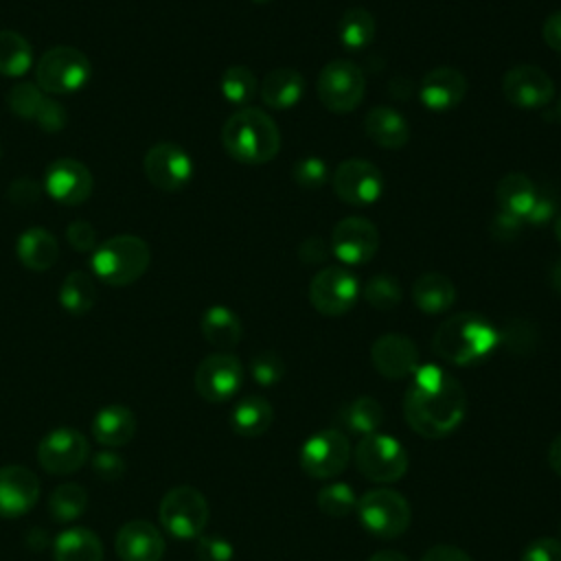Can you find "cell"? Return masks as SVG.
Wrapping results in <instances>:
<instances>
[{
  "label": "cell",
  "mask_w": 561,
  "mask_h": 561,
  "mask_svg": "<svg viewBox=\"0 0 561 561\" xmlns=\"http://www.w3.org/2000/svg\"><path fill=\"white\" fill-rule=\"evenodd\" d=\"M412 300L427 316L445 313L456 302V285L440 272H423L412 285Z\"/></svg>",
  "instance_id": "cell-28"
},
{
  "label": "cell",
  "mask_w": 561,
  "mask_h": 561,
  "mask_svg": "<svg viewBox=\"0 0 561 561\" xmlns=\"http://www.w3.org/2000/svg\"><path fill=\"white\" fill-rule=\"evenodd\" d=\"M318 508L329 517H346L357 506V495L351 484L346 482H333L320 489L318 493Z\"/></svg>",
  "instance_id": "cell-40"
},
{
  "label": "cell",
  "mask_w": 561,
  "mask_h": 561,
  "mask_svg": "<svg viewBox=\"0 0 561 561\" xmlns=\"http://www.w3.org/2000/svg\"><path fill=\"white\" fill-rule=\"evenodd\" d=\"M136 414L123 403L103 405L92 419V436L99 445L114 449L127 445L136 434Z\"/></svg>",
  "instance_id": "cell-25"
},
{
  "label": "cell",
  "mask_w": 561,
  "mask_h": 561,
  "mask_svg": "<svg viewBox=\"0 0 561 561\" xmlns=\"http://www.w3.org/2000/svg\"><path fill=\"white\" fill-rule=\"evenodd\" d=\"M362 294H364V300L379 311L394 309L403 296L399 280L390 274H375L373 278H368Z\"/></svg>",
  "instance_id": "cell-39"
},
{
  "label": "cell",
  "mask_w": 561,
  "mask_h": 561,
  "mask_svg": "<svg viewBox=\"0 0 561 561\" xmlns=\"http://www.w3.org/2000/svg\"><path fill=\"white\" fill-rule=\"evenodd\" d=\"M202 335L219 351H230L241 342L243 324L239 316L226 305H210L199 320Z\"/></svg>",
  "instance_id": "cell-30"
},
{
  "label": "cell",
  "mask_w": 561,
  "mask_h": 561,
  "mask_svg": "<svg viewBox=\"0 0 561 561\" xmlns=\"http://www.w3.org/2000/svg\"><path fill=\"white\" fill-rule=\"evenodd\" d=\"M467 394L460 381L436 364H423L412 373L403 394V416L423 438H443L465 419Z\"/></svg>",
  "instance_id": "cell-1"
},
{
  "label": "cell",
  "mask_w": 561,
  "mask_h": 561,
  "mask_svg": "<svg viewBox=\"0 0 561 561\" xmlns=\"http://www.w3.org/2000/svg\"><path fill=\"white\" fill-rule=\"evenodd\" d=\"M368 561H410V559L399 550H379V552L370 554Z\"/></svg>",
  "instance_id": "cell-54"
},
{
  "label": "cell",
  "mask_w": 561,
  "mask_h": 561,
  "mask_svg": "<svg viewBox=\"0 0 561 561\" xmlns=\"http://www.w3.org/2000/svg\"><path fill=\"white\" fill-rule=\"evenodd\" d=\"M274 421V408L265 397L250 394L234 403L230 412V427L243 438H256L270 430Z\"/></svg>",
  "instance_id": "cell-31"
},
{
  "label": "cell",
  "mask_w": 561,
  "mask_h": 561,
  "mask_svg": "<svg viewBox=\"0 0 561 561\" xmlns=\"http://www.w3.org/2000/svg\"><path fill=\"white\" fill-rule=\"evenodd\" d=\"M331 186L344 204L370 206L383 193V175L373 162L364 158H348L335 167Z\"/></svg>",
  "instance_id": "cell-14"
},
{
  "label": "cell",
  "mask_w": 561,
  "mask_h": 561,
  "mask_svg": "<svg viewBox=\"0 0 561 561\" xmlns=\"http://www.w3.org/2000/svg\"><path fill=\"white\" fill-rule=\"evenodd\" d=\"M195 557L197 561H232L234 548L219 535H199L195 539Z\"/></svg>",
  "instance_id": "cell-44"
},
{
  "label": "cell",
  "mask_w": 561,
  "mask_h": 561,
  "mask_svg": "<svg viewBox=\"0 0 561 561\" xmlns=\"http://www.w3.org/2000/svg\"><path fill=\"white\" fill-rule=\"evenodd\" d=\"M160 524L175 539H197L210 517L204 493L195 486L180 484L169 489L160 500Z\"/></svg>",
  "instance_id": "cell-6"
},
{
  "label": "cell",
  "mask_w": 561,
  "mask_h": 561,
  "mask_svg": "<svg viewBox=\"0 0 561 561\" xmlns=\"http://www.w3.org/2000/svg\"><path fill=\"white\" fill-rule=\"evenodd\" d=\"M548 465L561 478V434L554 436V440L548 447Z\"/></svg>",
  "instance_id": "cell-53"
},
{
  "label": "cell",
  "mask_w": 561,
  "mask_h": 561,
  "mask_svg": "<svg viewBox=\"0 0 561 561\" xmlns=\"http://www.w3.org/2000/svg\"><path fill=\"white\" fill-rule=\"evenodd\" d=\"M44 193L64 206H79L92 195V173L75 158H57L44 173Z\"/></svg>",
  "instance_id": "cell-19"
},
{
  "label": "cell",
  "mask_w": 561,
  "mask_h": 561,
  "mask_svg": "<svg viewBox=\"0 0 561 561\" xmlns=\"http://www.w3.org/2000/svg\"><path fill=\"white\" fill-rule=\"evenodd\" d=\"M39 497V480L24 465L0 467V517L26 515Z\"/></svg>",
  "instance_id": "cell-21"
},
{
  "label": "cell",
  "mask_w": 561,
  "mask_h": 561,
  "mask_svg": "<svg viewBox=\"0 0 561 561\" xmlns=\"http://www.w3.org/2000/svg\"><path fill=\"white\" fill-rule=\"evenodd\" d=\"M537 186L533 180L524 173L511 171L504 178H500L495 186V202H497V213H504L508 217H515L526 224V217L535 204L537 197Z\"/></svg>",
  "instance_id": "cell-26"
},
{
  "label": "cell",
  "mask_w": 561,
  "mask_h": 561,
  "mask_svg": "<svg viewBox=\"0 0 561 561\" xmlns=\"http://www.w3.org/2000/svg\"><path fill=\"white\" fill-rule=\"evenodd\" d=\"M320 103L333 114H348L359 107L366 79L357 64L348 59H331L322 66L318 81H316Z\"/></svg>",
  "instance_id": "cell-9"
},
{
  "label": "cell",
  "mask_w": 561,
  "mask_h": 561,
  "mask_svg": "<svg viewBox=\"0 0 561 561\" xmlns=\"http://www.w3.org/2000/svg\"><path fill=\"white\" fill-rule=\"evenodd\" d=\"M364 131L377 147L388 151L403 149L410 140V125L405 116L388 105L373 107L364 116Z\"/></svg>",
  "instance_id": "cell-24"
},
{
  "label": "cell",
  "mask_w": 561,
  "mask_h": 561,
  "mask_svg": "<svg viewBox=\"0 0 561 561\" xmlns=\"http://www.w3.org/2000/svg\"><path fill=\"white\" fill-rule=\"evenodd\" d=\"M541 35H543V42H546L552 50L561 53V11H554V13H550V15L546 18L543 28H541Z\"/></svg>",
  "instance_id": "cell-52"
},
{
  "label": "cell",
  "mask_w": 561,
  "mask_h": 561,
  "mask_svg": "<svg viewBox=\"0 0 561 561\" xmlns=\"http://www.w3.org/2000/svg\"><path fill=\"white\" fill-rule=\"evenodd\" d=\"M559 535H561V524H559Z\"/></svg>",
  "instance_id": "cell-59"
},
{
  "label": "cell",
  "mask_w": 561,
  "mask_h": 561,
  "mask_svg": "<svg viewBox=\"0 0 561 561\" xmlns=\"http://www.w3.org/2000/svg\"><path fill=\"white\" fill-rule=\"evenodd\" d=\"M15 254L26 270L46 272L59 259V243L46 228H26L15 241Z\"/></svg>",
  "instance_id": "cell-29"
},
{
  "label": "cell",
  "mask_w": 561,
  "mask_h": 561,
  "mask_svg": "<svg viewBox=\"0 0 561 561\" xmlns=\"http://www.w3.org/2000/svg\"><path fill=\"white\" fill-rule=\"evenodd\" d=\"M504 99L519 110H539L554 96L550 75L533 64H517L502 77Z\"/></svg>",
  "instance_id": "cell-18"
},
{
  "label": "cell",
  "mask_w": 561,
  "mask_h": 561,
  "mask_svg": "<svg viewBox=\"0 0 561 561\" xmlns=\"http://www.w3.org/2000/svg\"><path fill=\"white\" fill-rule=\"evenodd\" d=\"M554 237H557V241H559V245H561V210H559V215L554 217Z\"/></svg>",
  "instance_id": "cell-56"
},
{
  "label": "cell",
  "mask_w": 561,
  "mask_h": 561,
  "mask_svg": "<svg viewBox=\"0 0 561 561\" xmlns=\"http://www.w3.org/2000/svg\"><path fill=\"white\" fill-rule=\"evenodd\" d=\"M359 298V278L344 265H327L309 283L311 307L329 318L344 316Z\"/></svg>",
  "instance_id": "cell-10"
},
{
  "label": "cell",
  "mask_w": 561,
  "mask_h": 561,
  "mask_svg": "<svg viewBox=\"0 0 561 561\" xmlns=\"http://www.w3.org/2000/svg\"><path fill=\"white\" fill-rule=\"evenodd\" d=\"M55 561H103V543L96 533L83 526H70L55 537Z\"/></svg>",
  "instance_id": "cell-32"
},
{
  "label": "cell",
  "mask_w": 561,
  "mask_h": 561,
  "mask_svg": "<svg viewBox=\"0 0 561 561\" xmlns=\"http://www.w3.org/2000/svg\"><path fill=\"white\" fill-rule=\"evenodd\" d=\"M359 524L375 537L392 539L408 530L412 522L410 502L394 489H370L355 506Z\"/></svg>",
  "instance_id": "cell-7"
},
{
  "label": "cell",
  "mask_w": 561,
  "mask_h": 561,
  "mask_svg": "<svg viewBox=\"0 0 561 561\" xmlns=\"http://www.w3.org/2000/svg\"><path fill=\"white\" fill-rule=\"evenodd\" d=\"M467 96V77L451 66H438L423 75L419 99L430 112H449Z\"/></svg>",
  "instance_id": "cell-22"
},
{
  "label": "cell",
  "mask_w": 561,
  "mask_h": 561,
  "mask_svg": "<svg viewBox=\"0 0 561 561\" xmlns=\"http://www.w3.org/2000/svg\"><path fill=\"white\" fill-rule=\"evenodd\" d=\"M114 548L121 561H160L164 554V537L147 519H131L116 533Z\"/></svg>",
  "instance_id": "cell-23"
},
{
  "label": "cell",
  "mask_w": 561,
  "mask_h": 561,
  "mask_svg": "<svg viewBox=\"0 0 561 561\" xmlns=\"http://www.w3.org/2000/svg\"><path fill=\"white\" fill-rule=\"evenodd\" d=\"M219 92L228 103L245 107L259 92L256 75L241 64L228 66L219 79Z\"/></svg>",
  "instance_id": "cell-37"
},
{
  "label": "cell",
  "mask_w": 561,
  "mask_h": 561,
  "mask_svg": "<svg viewBox=\"0 0 561 561\" xmlns=\"http://www.w3.org/2000/svg\"><path fill=\"white\" fill-rule=\"evenodd\" d=\"M331 254L344 265H364L373 261L379 250V230L366 217H344L333 226Z\"/></svg>",
  "instance_id": "cell-16"
},
{
  "label": "cell",
  "mask_w": 561,
  "mask_h": 561,
  "mask_svg": "<svg viewBox=\"0 0 561 561\" xmlns=\"http://www.w3.org/2000/svg\"><path fill=\"white\" fill-rule=\"evenodd\" d=\"M252 2H259V4H263V2H272V0H252Z\"/></svg>",
  "instance_id": "cell-58"
},
{
  "label": "cell",
  "mask_w": 561,
  "mask_h": 561,
  "mask_svg": "<svg viewBox=\"0 0 561 561\" xmlns=\"http://www.w3.org/2000/svg\"><path fill=\"white\" fill-rule=\"evenodd\" d=\"M557 116H559V121H561V96H559V103H557Z\"/></svg>",
  "instance_id": "cell-57"
},
{
  "label": "cell",
  "mask_w": 561,
  "mask_h": 561,
  "mask_svg": "<svg viewBox=\"0 0 561 561\" xmlns=\"http://www.w3.org/2000/svg\"><path fill=\"white\" fill-rule=\"evenodd\" d=\"M261 101L272 110H289L305 94V77L296 68H274L259 85Z\"/></svg>",
  "instance_id": "cell-27"
},
{
  "label": "cell",
  "mask_w": 561,
  "mask_h": 561,
  "mask_svg": "<svg viewBox=\"0 0 561 561\" xmlns=\"http://www.w3.org/2000/svg\"><path fill=\"white\" fill-rule=\"evenodd\" d=\"M550 283H552V287L561 294V261L554 263V267H552V272H550Z\"/></svg>",
  "instance_id": "cell-55"
},
{
  "label": "cell",
  "mask_w": 561,
  "mask_h": 561,
  "mask_svg": "<svg viewBox=\"0 0 561 561\" xmlns=\"http://www.w3.org/2000/svg\"><path fill=\"white\" fill-rule=\"evenodd\" d=\"M221 145L232 160L259 167L278 156L280 131L276 121L265 110L245 105L230 114L224 123Z\"/></svg>",
  "instance_id": "cell-3"
},
{
  "label": "cell",
  "mask_w": 561,
  "mask_h": 561,
  "mask_svg": "<svg viewBox=\"0 0 561 561\" xmlns=\"http://www.w3.org/2000/svg\"><path fill=\"white\" fill-rule=\"evenodd\" d=\"M557 215H559V210H557L554 195H550L548 191H537V197H535V204H533V208L526 217V224L543 226V224L552 221Z\"/></svg>",
  "instance_id": "cell-48"
},
{
  "label": "cell",
  "mask_w": 561,
  "mask_h": 561,
  "mask_svg": "<svg viewBox=\"0 0 561 561\" xmlns=\"http://www.w3.org/2000/svg\"><path fill=\"white\" fill-rule=\"evenodd\" d=\"M243 383V364L228 351L206 355L193 375L195 392L208 403H224L232 399Z\"/></svg>",
  "instance_id": "cell-11"
},
{
  "label": "cell",
  "mask_w": 561,
  "mask_h": 561,
  "mask_svg": "<svg viewBox=\"0 0 561 561\" xmlns=\"http://www.w3.org/2000/svg\"><path fill=\"white\" fill-rule=\"evenodd\" d=\"M519 561H561V539L537 537L522 550Z\"/></svg>",
  "instance_id": "cell-45"
},
{
  "label": "cell",
  "mask_w": 561,
  "mask_h": 561,
  "mask_svg": "<svg viewBox=\"0 0 561 561\" xmlns=\"http://www.w3.org/2000/svg\"><path fill=\"white\" fill-rule=\"evenodd\" d=\"M151 263V250L136 234H114L90 254V272L110 287L136 283Z\"/></svg>",
  "instance_id": "cell-4"
},
{
  "label": "cell",
  "mask_w": 561,
  "mask_h": 561,
  "mask_svg": "<svg viewBox=\"0 0 561 561\" xmlns=\"http://www.w3.org/2000/svg\"><path fill=\"white\" fill-rule=\"evenodd\" d=\"M421 561H473L462 548L451 546V543H436L432 546Z\"/></svg>",
  "instance_id": "cell-50"
},
{
  "label": "cell",
  "mask_w": 561,
  "mask_h": 561,
  "mask_svg": "<svg viewBox=\"0 0 561 561\" xmlns=\"http://www.w3.org/2000/svg\"><path fill=\"white\" fill-rule=\"evenodd\" d=\"M327 252H329L327 243L320 237H307L298 250V254L305 263H322L329 256Z\"/></svg>",
  "instance_id": "cell-51"
},
{
  "label": "cell",
  "mask_w": 561,
  "mask_h": 561,
  "mask_svg": "<svg viewBox=\"0 0 561 561\" xmlns=\"http://www.w3.org/2000/svg\"><path fill=\"white\" fill-rule=\"evenodd\" d=\"M522 228H524V221L508 217L504 213H495L491 219V234L495 239H513L522 232Z\"/></svg>",
  "instance_id": "cell-49"
},
{
  "label": "cell",
  "mask_w": 561,
  "mask_h": 561,
  "mask_svg": "<svg viewBox=\"0 0 561 561\" xmlns=\"http://www.w3.org/2000/svg\"><path fill=\"white\" fill-rule=\"evenodd\" d=\"M370 362L386 379H405L419 368V348L403 333H383L370 346Z\"/></svg>",
  "instance_id": "cell-20"
},
{
  "label": "cell",
  "mask_w": 561,
  "mask_h": 561,
  "mask_svg": "<svg viewBox=\"0 0 561 561\" xmlns=\"http://www.w3.org/2000/svg\"><path fill=\"white\" fill-rule=\"evenodd\" d=\"M355 465L366 480L390 484L405 476L408 451L390 434H366L355 445Z\"/></svg>",
  "instance_id": "cell-8"
},
{
  "label": "cell",
  "mask_w": 561,
  "mask_h": 561,
  "mask_svg": "<svg viewBox=\"0 0 561 561\" xmlns=\"http://www.w3.org/2000/svg\"><path fill=\"white\" fill-rule=\"evenodd\" d=\"M348 460L351 443L342 430H320L300 447V469L316 480L340 476Z\"/></svg>",
  "instance_id": "cell-12"
},
{
  "label": "cell",
  "mask_w": 561,
  "mask_h": 561,
  "mask_svg": "<svg viewBox=\"0 0 561 561\" xmlns=\"http://www.w3.org/2000/svg\"><path fill=\"white\" fill-rule=\"evenodd\" d=\"M90 456L88 438L75 427H55L37 445V462L50 476L79 471Z\"/></svg>",
  "instance_id": "cell-13"
},
{
  "label": "cell",
  "mask_w": 561,
  "mask_h": 561,
  "mask_svg": "<svg viewBox=\"0 0 561 561\" xmlns=\"http://www.w3.org/2000/svg\"><path fill=\"white\" fill-rule=\"evenodd\" d=\"M66 237H68V243L77 250V252H94L96 245H99V239H96V228L90 224V221H83V219H77L72 221L68 228H66Z\"/></svg>",
  "instance_id": "cell-47"
},
{
  "label": "cell",
  "mask_w": 561,
  "mask_h": 561,
  "mask_svg": "<svg viewBox=\"0 0 561 561\" xmlns=\"http://www.w3.org/2000/svg\"><path fill=\"white\" fill-rule=\"evenodd\" d=\"M90 465H92L94 476H96L99 480H105V482H116V480H121V478L125 476V471H127L125 458H123L118 451L107 449V447L101 449V451H96V454L92 456Z\"/></svg>",
  "instance_id": "cell-43"
},
{
  "label": "cell",
  "mask_w": 561,
  "mask_h": 561,
  "mask_svg": "<svg viewBox=\"0 0 561 561\" xmlns=\"http://www.w3.org/2000/svg\"><path fill=\"white\" fill-rule=\"evenodd\" d=\"M48 508L55 522H61V524L75 522L88 508V493L81 484H75V482L59 484L53 489L48 497Z\"/></svg>",
  "instance_id": "cell-38"
},
{
  "label": "cell",
  "mask_w": 561,
  "mask_h": 561,
  "mask_svg": "<svg viewBox=\"0 0 561 561\" xmlns=\"http://www.w3.org/2000/svg\"><path fill=\"white\" fill-rule=\"evenodd\" d=\"M375 35H377V22L368 9L351 7L342 13L340 26H337V37L344 48L362 50L373 44Z\"/></svg>",
  "instance_id": "cell-35"
},
{
  "label": "cell",
  "mask_w": 561,
  "mask_h": 561,
  "mask_svg": "<svg viewBox=\"0 0 561 561\" xmlns=\"http://www.w3.org/2000/svg\"><path fill=\"white\" fill-rule=\"evenodd\" d=\"M145 175L147 180L167 193L182 191L195 173L193 158L188 151L175 142H156L147 149L145 160Z\"/></svg>",
  "instance_id": "cell-15"
},
{
  "label": "cell",
  "mask_w": 561,
  "mask_h": 561,
  "mask_svg": "<svg viewBox=\"0 0 561 561\" xmlns=\"http://www.w3.org/2000/svg\"><path fill=\"white\" fill-rule=\"evenodd\" d=\"M94 302H96V285L92 274L83 270H75L61 280L59 305L64 307V311L72 316H83L94 307Z\"/></svg>",
  "instance_id": "cell-33"
},
{
  "label": "cell",
  "mask_w": 561,
  "mask_h": 561,
  "mask_svg": "<svg viewBox=\"0 0 561 561\" xmlns=\"http://www.w3.org/2000/svg\"><path fill=\"white\" fill-rule=\"evenodd\" d=\"M90 75V59L75 46H53L35 64V83L48 96L79 92Z\"/></svg>",
  "instance_id": "cell-5"
},
{
  "label": "cell",
  "mask_w": 561,
  "mask_h": 561,
  "mask_svg": "<svg viewBox=\"0 0 561 561\" xmlns=\"http://www.w3.org/2000/svg\"><path fill=\"white\" fill-rule=\"evenodd\" d=\"M7 105L18 118L33 121L48 134L61 131L68 123L64 105L42 92L39 85L31 81L15 83L7 94Z\"/></svg>",
  "instance_id": "cell-17"
},
{
  "label": "cell",
  "mask_w": 561,
  "mask_h": 561,
  "mask_svg": "<svg viewBox=\"0 0 561 561\" xmlns=\"http://www.w3.org/2000/svg\"><path fill=\"white\" fill-rule=\"evenodd\" d=\"M291 178L302 188H320L329 180V167L322 158L307 156L294 164Z\"/></svg>",
  "instance_id": "cell-42"
},
{
  "label": "cell",
  "mask_w": 561,
  "mask_h": 561,
  "mask_svg": "<svg viewBox=\"0 0 561 561\" xmlns=\"http://www.w3.org/2000/svg\"><path fill=\"white\" fill-rule=\"evenodd\" d=\"M33 68V48L18 31H0V75L24 77Z\"/></svg>",
  "instance_id": "cell-36"
},
{
  "label": "cell",
  "mask_w": 561,
  "mask_h": 561,
  "mask_svg": "<svg viewBox=\"0 0 561 561\" xmlns=\"http://www.w3.org/2000/svg\"><path fill=\"white\" fill-rule=\"evenodd\" d=\"M337 419L348 432L366 436V434L379 432L383 423V408L373 397H357L342 405V410L337 412Z\"/></svg>",
  "instance_id": "cell-34"
},
{
  "label": "cell",
  "mask_w": 561,
  "mask_h": 561,
  "mask_svg": "<svg viewBox=\"0 0 561 561\" xmlns=\"http://www.w3.org/2000/svg\"><path fill=\"white\" fill-rule=\"evenodd\" d=\"M500 342L502 333L486 316L476 311H460L449 316L436 329L432 348L447 364L469 366L486 359Z\"/></svg>",
  "instance_id": "cell-2"
},
{
  "label": "cell",
  "mask_w": 561,
  "mask_h": 561,
  "mask_svg": "<svg viewBox=\"0 0 561 561\" xmlns=\"http://www.w3.org/2000/svg\"><path fill=\"white\" fill-rule=\"evenodd\" d=\"M44 195V186L31 178H18L9 184L7 197L18 206H35Z\"/></svg>",
  "instance_id": "cell-46"
},
{
  "label": "cell",
  "mask_w": 561,
  "mask_h": 561,
  "mask_svg": "<svg viewBox=\"0 0 561 561\" xmlns=\"http://www.w3.org/2000/svg\"><path fill=\"white\" fill-rule=\"evenodd\" d=\"M0 156H2V149H0Z\"/></svg>",
  "instance_id": "cell-60"
},
{
  "label": "cell",
  "mask_w": 561,
  "mask_h": 561,
  "mask_svg": "<svg viewBox=\"0 0 561 561\" xmlns=\"http://www.w3.org/2000/svg\"><path fill=\"white\" fill-rule=\"evenodd\" d=\"M250 377L263 386L272 388L285 377V362L276 351H259L250 359Z\"/></svg>",
  "instance_id": "cell-41"
}]
</instances>
